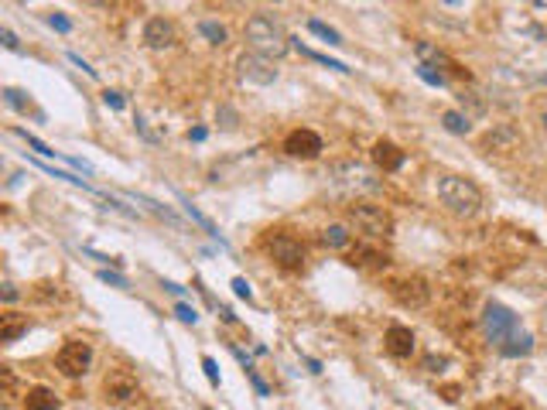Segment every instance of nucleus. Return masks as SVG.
Here are the masks:
<instances>
[{
  "label": "nucleus",
  "instance_id": "nucleus-25",
  "mask_svg": "<svg viewBox=\"0 0 547 410\" xmlns=\"http://www.w3.org/2000/svg\"><path fill=\"white\" fill-rule=\"evenodd\" d=\"M4 103H7L11 110H18V113H28V106H31L28 93H21V89H14V86H7V89H4Z\"/></svg>",
  "mask_w": 547,
  "mask_h": 410
},
{
  "label": "nucleus",
  "instance_id": "nucleus-36",
  "mask_svg": "<svg viewBox=\"0 0 547 410\" xmlns=\"http://www.w3.org/2000/svg\"><path fill=\"white\" fill-rule=\"evenodd\" d=\"M441 366H449V359H445V355H428V359H424V370H428V372H438Z\"/></svg>",
  "mask_w": 547,
  "mask_h": 410
},
{
  "label": "nucleus",
  "instance_id": "nucleus-5",
  "mask_svg": "<svg viewBox=\"0 0 547 410\" xmlns=\"http://www.w3.org/2000/svg\"><path fill=\"white\" fill-rule=\"evenodd\" d=\"M55 366H59V372L62 376H69V380L86 376L89 366H93V346L82 342V338H69V342L55 352Z\"/></svg>",
  "mask_w": 547,
  "mask_h": 410
},
{
  "label": "nucleus",
  "instance_id": "nucleus-31",
  "mask_svg": "<svg viewBox=\"0 0 547 410\" xmlns=\"http://www.w3.org/2000/svg\"><path fill=\"white\" fill-rule=\"evenodd\" d=\"M202 370H205V376H209V383L219 387V366H215L213 355H202Z\"/></svg>",
  "mask_w": 547,
  "mask_h": 410
},
{
  "label": "nucleus",
  "instance_id": "nucleus-16",
  "mask_svg": "<svg viewBox=\"0 0 547 410\" xmlns=\"http://www.w3.org/2000/svg\"><path fill=\"white\" fill-rule=\"evenodd\" d=\"M520 130L513 127V123H496L486 137H483V147L486 151H517L520 147Z\"/></svg>",
  "mask_w": 547,
  "mask_h": 410
},
{
  "label": "nucleus",
  "instance_id": "nucleus-19",
  "mask_svg": "<svg viewBox=\"0 0 547 410\" xmlns=\"http://www.w3.org/2000/svg\"><path fill=\"white\" fill-rule=\"evenodd\" d=\"M178 198H181V205H185V212L192 215V222H198V226H202V229H205V233H209V236H215V239H219V246H226V239L219 236V229H215V226H213V219H205V215L198 212V209H196V205H192V202H188V198H185V195H178Z\"/></svg>",
  "mask_w": 547,
  "mask_h": 410
},
{
  "label": "nucleus",
  "instance_id": "nucleus-22",
  "mask_svg": "<svg viewBox=\"0 0 547 410\" xmlns=\"http://www.w3.org/2000/svg\"><path fill=\"white\" fill-rule=\"evenodd\" d=\"M291 41H294V48H298V52H301L305 59H312V62H322V65H329V69H335V72H349V69H346L342 62L329 59V55H322V52H312L308 45H301V41H298V38H291Z\"/></svg>",
  "mask_w": 547,
  "mask_h": 410
},
{
  "label": "nucleus",
  "instance_id": "nucleus-14",
  "mask_svg": "<svg viewBox=\"0 0 547 410\" xmlns=\"http://www.w3.org/2000/svg\"><path fill=\"white\" fill-rule=\"evenodd\" d=\"M346 263L349 267H359V271H383L387 263H390V256L383 254V250H376V246H370V243H356L352 250H346Z\"/></svg>",
  "mask_w": 547,
  "mask_h": 410
},
{
  "label": "nucleus",
  "instance_id": "nucleus-18",
  "mask_svg": "<svg viewBox=\"0 0 547 410\" xmlns=\"http://www.w3.org/2000/svg\"><path fill=\"white\" fill-rule=\"evenodd\" d=\"M24 410H59V393L48 387H31L24 390Z\"/></svg>",
  "mask_w": 547,
  "mask_h": 410
},
{
  "label": "nucleus",
  "instance_id": "nucleus-4",
  "mask_svg": "<svg viewBox=\"0 0 547 410\" xmlns=\"http://www.w3.org/2000/svg\"><path fill=\"white\" fill-rule=\"evenodd\" d=\"M483 325H486V335L503 349L513 335H520V318L509 312L507 304H500V301H489L486 312H483Z\"/></svg>",
  "mask_w": 547,
  "mask_h": 410
},
{
  "label": "nucleus",
  "instance_id": "nucleus-3",
  "mask_svg": "<svg viewBox=\"0 0 547 410\" xmlns=\"http://www.w3.org/2000/svg\"><path fill=\"white\" fill-rule=\"evenodd\" d=\"M349 222L359 229V233L370 236V239H387V236L393 233L390 212H387L383 205H370V202H356V205H349Z\"/></svg>",
  "mask_w": 547,
  "mask_h": 410
},
{
  "label": "nucleus",
  "instance_id": "nucleus-29",
  "mask_svg": "<svg viewBox=\"0 0 547 410\" xmlns=\"http://www.w3.org/2000/svg\"><path fill=\"white\" fill-rule=\"evenodd\" d=\"M458 103H462V106H469L475 117H483V113H486V103H483V99H475V93H458Z\"/></svg>",
  "mask_w": 547,
  "mask_h": 410
},
{
  "label": "nucleus",
  "instance_id": "nucleus-37",
  "mask_svg": "<svg viewBox=\"0 0 547 410\" xmlns=\"http://www.w3.org/2000/svg\"><path fill=\"white\" fill-rule=\"evenodd\" d=\"M233 291L239 294V297H247V301H250V297H254V291H250V284H247V280H243V277H236V280H233Z\"/></svg>",
  "mask_w": 547,
  "mask_h": 410
},
{
  "label": "nucleus",
  "instance_id": "nucleus-20",
  "mask_svg": "<svg viewBox=\"0 0 547 410\" xmlns=\"http://www.w3.org/2000/svg\"><path fill=\"white\" fill-rule=\"evenodd\" d=\"M198 35L202 38H209V45H226V28L219 24V21H198Z\"/></svg>",
  "mask_w": 547,
  "mask_h": 410
},
{
  "label": "nucleus",
  "instance_id": "nucleus-26",
  "mask_svg": "<svg viewBox=\"0 0 547 410\" xmlns=\"http://www.w3.org/2000/svg\"><path fill=\"white\" fill-rule=\"evenodd\" d=\"M308 31H312V35H318V38L322 41H329V45H342V35H339V31H335V28H329V24H322V21H308Z\"/></svg>",
  "mask_w": 547,
  "mask_h": 410
},
{
  "label": "nucleus",
  "instance_id": "nucleus-43",
  "mask_svg": "<svg viewBox=\"0 0 547 410\" xmlns=\"http://www.w3.org/2000/svg\"><path fill=\"white\" fill-rule=\"evenodd\" d=\"M188 140H205V130H202V127H196V130H188Z\"/></svg>",
  "mask_w": 547,
  "mask_h": 410
},
{
  "label": "nucleus",
  "instance_id": "nucleus-23",
  "mask_svg": "<svg viewBox=\"0 0 547 410\" xmlns=\"http://www.w3.org/2000/svg\"><path fill=\"white\" fill-rule=\"evenodd\" d=\"M530 349H534V338H530L527 332H520V335H513L500 352H503V355H527Z\"/></svg>",
  "mask_w": 547,
  "mask_h": 410
},
{
  "label": "nucleus",
  "instance_id": "nucleus-41",
  "mask_svg": "<svg viewBox=\"0 0 547 410\" xmlns=\"http://www.w3.org/2000/svg\"><path fill=\"white\" fill-rule=\"evenodd\" d=\"M69 59L76 62V65H79V69H82V72H86V76H93V79H96V69H89V65H86V62L79 59V55H69Z\"/></svg>",
  "mask_w": 547,
  "mask_h": 410
},
{
  "label": "nucleus",
  "instance_id": "nucleus-21",
  "mask_svg": "<svg viewBox=\"0 0 547 410\" xmlns=\"http://www.w3.org/2000/svg\"><path fill=\"white\" fill-rule=\"evenodd\" d=\"M322 239H325V246H332V250H346V246H349V229L335 222V226H329V229L322 233Z\"/></svg>",
  "mask_w": 547,
  "mask_h": 410
},
{
  "label": "nucleus",
  "instance_id": "nucleus-28",
  "mask_svg": "<svg viewBox=\"0 0 547 410\" xmlns=\"http://www.w3.org/2000/svg\"><path fill=\"white\" fill-rule=\"evenodd\" d=\"M14 134H18L21 140H28V147H31V151H38V154H48V157L55 154V151H48V147H45V144H41L35 134H28V130H21V127H14Z\"/></svg>",
  "mask_w": 547,
  "mask_h": 410
},
{
  "label": "nucleus",
  "instance_id": "nucleus-27",
  "mask_svg": "<svg viewBox=\"0 0 547 410\" xmlns=\"http://www.w3.org/2000/svg\"><path fill=\"white\" fill-rule=\"evenodd\" d=\"M215 120H219V127H222V130H236V110L233 106H219V113H215Z\"/></svg>",
  "mask_w": 547,
  "mask_h": 410
},
{
  "label": "nucleus",
  "instance_id": "nucleus-35",
  "mask_svg": "<svg viewBox=\"0 0 547 410\" xmlns=\"http://www.w3.org/2000/svg\"><path fill=\"white\" fill-rule=\"evenodd\" d=\"M99 280H106V284H113V287H127V277L110 273V271H99Z\"/></svg>",
  "mask_w": 547,
  "mask_h": 410
},
{
  "label": "nucleus",
  "instance_id": "nucleus-42",
  "mask_svg": "<svg viewBox=\"0 0 547 410\" xmlns=\"http://www.w3.org/2000/svg\"><path fill=\"white\" fill-rule=\"evenodd\" d=\"M161 287L171 291V294H185V287H178V284H171V280H161Z\"/></svg>",
  "mask_w": 547,
  "mask_h": 410
},
{
  "label": "nucleus",
  "instance_id": "nucleus-2",
  "mask_svg": "<svg viewBox=\"0 0 547 410\" xmlns=\"http://www.w3.org/2000/svg\"><path fill=\"white\" fill-rule=\"evenodd\" d=\"M247 41H250V48H254L256 55H264V59H281V55H288V41L284 38V31H281V24L267 14H254V18L247 21Z\"/></svg>",
  "mask_w": 547,
  "mask_h": 410
},
{
  "label": "nucleus",
  "instance_id": "nucleus-30",
  "mask_svg": "<svg viewBox=\"0 0 547 410\" xmlns=\"http://www.w3.org/2000/svg\"><path fill=\"white\" fill-rule=\"evenodd\" d=\"M175 314L181 318V321H188V325H196V321H198V312L192 308V304H185V301H178V304H175Z\"/></svg>",
  "mask_w": 547,
  "mask_h": 410
},
{
  "label": "nucleus",
  "instance_id": "nucleus-24",
  "mask_svg": "<svg viewBox=\"0 0 547 410\" xmlns=\"http://www.w3.org/2000/svg\"><path fill=\"white\" fill-rule=\"evenodd\" d=\"M441 123H445V130H451V134H469V117H462L458 110H445L441 113Z\"/></svg>",
  "mask_w": 547,
  "mask_h": 410
},
{
  "label": "nucleus",
  "instance_id": "nucleus-32",
  "mask_svg": "<svg viewBox=\"0 0 547 410\" xmlns=\"http://www.w3.org/2000/svg\"><path fill=\"white\" fill-rule=\"evenodd\" d=\"M417 76L424 79V82H431V86H445V76H441V72H431L428 65H421V69H417Z\"/></svg>",
  "mask_w": 547,
  "mask_h": 410
},
{
  "label": "nucleus",
  "instance_id": "nucleus-46",
  "mask_svg": "<svg viewBox=\"0 0 547 410\" xmlns=\"http://www.w3.org/2000/svg\"><path fill=\"white\" fill-rule=\"evenodd\" d=\"M544 82H547V79H544Z\"/></svg>",
  "mask_w": 547,
  "mask_h": 410
},
{
  "label": "nucleus",
  "instance_id": "nucleus-38",
  "mask_svg": "<svg viewBox=\"0 0 547 410\" xmlns=\"http://www.w3.org/2000/svg\"><path fill=\"white\" fill-rule=\"evenodd\" d=\"M103 103H106L110 110H123V99H120V93H110V89L103 93Z\"/></svg>",
  "mask_w": 547,
  "mask_h": 410
},
{
  "label": "nucleus",
  "instance_id": "nucleus-6",
  "mask_svg": "<svg viewBox=\"0 0 547 410\" xmlns=\"http://www.w3.org/2000/svg\"><path fill=\"white\" fill-rule=\"evenodd\" d=\"M137 397H140V383H137L134 372L110 370L103 376V400H106L110 407H130Z\"/></svg>",
  "mask_w": 547,
  "mask_h": 410
},
{
  "label": "nucleus",
  "instance_id": "nucleus-33",
  "mask_svg": "<svg viewBox=\"0 0 547 410\" xmlns=\"http://www.w3.org/2000/svg\"><path fill=\"white\" fill-rule=\"evenodd\" d=\"M247 380H250V383H254V390L260 393V397H271V390H267V383H264V380H260V376H256V370H254V366H250V370H247Z\"/></svg>",
  "mask_w": 547,
  "mask_h": 410
},
{
  "label": "nucleus",
  "instance_id": "nucleus-13",
  "mask_svg": "<svg viewBox=\"0 0 547 410\" xmlns=\"http://www.w3.org/2000/svg\"><path fill=\"white\" fill-rule=\"evenodd\" d=\"M383 349L393 359H410L414 349H417V338H414V332H410L407 325H390L383 332Z\"/></svg>",
  "mask_w": 547,
  "mask_h": 410
},
{
  "label": "nucleus",
  "instance_id": "nucleus-15",
  "mask_svg": "<svg viewBox=\"0 0 547 410\" xmlns=\"http://www.w3.org/2000/svg\"><path fill=\"white\" fill-rule=\"evenodd\" d=\"M370 157H373V164H376L383 175H393V171H400V168H404V151H400L393 140H376V144H373V151H370Z\"/></svg>",
  "mask_w": 547,
  "mask_h": 410
},
{
  "label": "nucleus",
  "instance_id": "nucleus-44",
  "mask_svg": "<svg viewBox=\"0 0 547 410\" xmlns=\"http://www.w3.org/2000/svg\"><path fill=\"white\" fill-rule=\"evenodd\" d=\"M541 123H544V130H547V113H544V117H541Z\"/></svg>",
  "mask_w": 547,
  "mask_h": 410
},
{
  "label": "nucleus",
  "instance_id": "nucleus-9",
  "mask_svg": "<svg viewBox=\"0 0 547 410\" xmlns=\"http://www.w3.org/2000/svg\"><path fill=\"white\" fill-rule=\"evenodd\" d=\"M325 178H332L335 185L346 188V192H376L380 188V181L363 164H356V161H339V164H332Z\"/></svg>",
  "mask_w": 547,
  "mask_h": 410
},
{
  "label": "nucleus",
  "instance_id": "nucleus-45",
  "mask_svg": "<svg viewBox=\"0 0 547 410\" xmlns=\"http://www.w3.org/2000/svg\"><path fill=\"white\" fill-rule=\"evenodd\" d=\"M205 410H209V407H205Z\"/></svg>",
  "mask_w": 547,
  "mask_h": 410
},
{
  "label": "nucleus",
  "instance_id": "nucleus-17",
  "mask_svg": "<svg viewBox=\"0 0 547 410\" xmlns=\"http://www.w3.org/2000/svg\"><path fill=\"white\" fill-rule=\"evenodd\" d=\"M31 329V318L21 312H4L0 314V342L4 346H11V342H18L21 335H28Z\"/></svg>",
  "mask_w": 547,
  "mask_h": 410
},
{
  "label": "nucleus",
  "instance_id": "nucleus-39",
  "mask_svg": "<svg viewBox=\"0 0 547 410\" xmlns=\"http://www.w3.org/2000/svg\"><path fill=\"white\" fill-rule=\"evenodd\" d=\"M0 38H4V48H11V52H18L21 45H18V38H14V31H11V28H4V31H0Z\"/></svg>",
  "mask_w": 547,
  "mask_h": 410
},
{
  "label": "nucleus",
  "instance_id": "nucleus-1",
  "mask_svg": "<svg viewBox=\"0 0 547 410\" xmlns=\"http://www.w3.org/2000/svg\"><path fill=\"white\" fill-rule=\"evenodd\" d=\"M438 198H441V205L455 215H475L479 212V205H483V192H479V185L469 181V178L462 175H441L438 178Z\"/></svg>",
  "mask_w": 547,
  "mask_h": 410
},
{
  "label": "nucleus",
  "instance_id": "nucleus-10",
  "mask_svg": "<svg viewBox=\"0 0 547 410\" xmlns=\"http://www.w3.org/2000/svg\"><path fill=\"white\" fill-rule=\"evenodd\" d=\"M325 151V144H322V137L308 130V127H298L291 134L284 137V154L288 157H298V161H315V157Z\"/></svg>",
  "mask_w": 547,
  "mask_h": 410
},
{
  "label": "nucleus",
  "instance_id": "nucleus-11",
  "mask_svg": "<svg viewBox=\"0 0 547 410\" xmlns=\"http://www.w3.org/2000/svg\"><path fill=\"white\" fill-rule=\"evenodd\" d=\"M236 72H239V79H247V82H254V86H271V82H277L274 62L264 59V55H256V52L239 55V59H236Z\"/></svg>",
  "mask_w": 547,
  "mask_h": 410
},
{
  "label": "nucleus",
  "instance_id": "nucleus-12",
  "mask_svg": "<svg viewBox=\"0 0 547 410\" xmlns=\"http://www.w3.org/2000/svg\"><path fill=\"white\" fill-rule=\"evenodd\" d=\"M144 41H147V48H154V52H164V48H171V45L178 41L175 21L151 18L147 24H144Z\"/></svg>",
  "mask_w": 547,
  "mask_h": 410
},
{
  "label": "nucleus",
  "instance_id": "nucleus-7",
  "mask_svg": "<svg viewBox=\"0 0 547 410\" xmlns=\"http://www.w3.org/2000/svg\"><path fill=\"white\" fill-rule=\"evenodd\" d=\"M390 297L400 304V308H424L431 301V287L424 277H417V273H404V277H393L390 280Z\"/></svg>",
  "mask_w": 547,
  "mask_h": 410
},
{
  "label": "nucleus",
  "instance_id": "nucleus-34",
  "mask_svg": "<svg viewBox=\"0 0 547 410\" xmlns=\"http://www.w3.org/2000/svg\"><path fill=\"white\" fill-rule=\"evenodd\" d=\"M48 24H52L55 31H62V35H65V31H72V21L65 18V14H52V18H48Z\"/></svg>",
  "mask_w": 547,
  "mask_h": 410
},
{
  "label": "nucleus",
  "instance_id": "nucleus-40",
  "mask_svg": "<svg viewBox=\"0 0 547 410\" xmlns=\"http://www.w3.org/2000/svg\"><path fill=\"white\" fill-rule=\"evenodd\" d=\"M4 301H7V304H11V301H18V287H14L11 280L4 284Z\"/></svg>",
  "mask_w": 547,
  "mask_h": 410
},
{
  "label": "nucleus",
  "instance_id": "nucleus-8",
  "mask_svg": "<svg viewBox=\"0 0 547 410\" xmlns=\"http://www.w3.org/2000/svg\"><path fill=\"white\" fill-rule=\"evenodd\" d=\"M267 254H271V260L281 267V271H288V273H298V271H305V246L294 239V236H284V233H277V236H267Z\"/></svg>",
  "mask_w": 547,
  "mask_h": 410
}]
</instances>
